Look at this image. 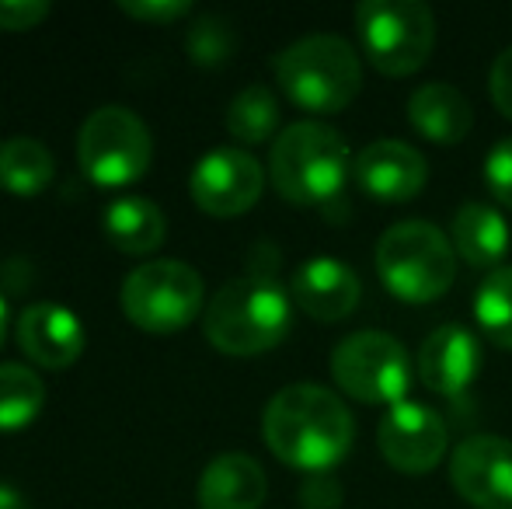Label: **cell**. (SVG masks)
<instances>
[{"label": "cell", "instance_id": "1", "mask_svg": "<svg viewBox=\"0 0 512 509\" xmlns=\"http://www.w3.org/2000/svg\"><path fill=\"white\" fill-rule=\"evenodd\" d=\"M265 447L293 471H335L356 443L349 405L324 384H290L272 394L262 415Z\"/></svg>", "mask_w": 512, "mask_h": 509}, {"label": "cell", "instance_id": "2", "mask_svg": "<svg viewBox=\"0 0 512 509\" xmlns=\"http://www.w3.org/2000/svg\"><path fill=\"white\" fill-rule=\"evenodd\" d=\"M293 297L272 272H248L216 290L206 304L203 332L209 346L227 356H258L290 335Z\"/></svg>", "mask_w": 512, "mask_h": 509}, {"label": "cell", "instance_id": "3", "mask_svg": "<svg viewBox=\"0 0 512 509\" xmlns=\"http://www.w3.org/2000/svg\"><path fill=\"white\" fill-rule=\"evenodd\" d=\"M349 143L338 129L317 119L290 123L272 140L269 178L276 192L293 206H324L342 196L352 175Z\"/></svg>", "mask_w": 512, "mask_h": 509}, {"label": "cell", "instance_id": "4", "mask_svg": "<svg viewBox=\"0 0 512 509\" xmlns=\"http://www.w3.org/2000/svg\"><path fill=\"white\" fill-rule=\"evenodd\" d=\"M276 81L297 109L335 116L363 91V60L342 35H304L276 56Z\"/></svg>", "mask_w": 512, "mask_h": 509}, {"label": "cell", "instance_id": "5", "mask_svg": "<svg viewBox=\"0 0 512 509\" xmlns=\"http://www.w3.org/2000/svg\"><path fill=\"white\" fill-rule=\"evenodd\" d=\"M377 276L391 297L405 304H432L457 279L453 241L429 220H401L377 241Z\"/></svg>", "mask_w": 512, "mask_h": 509}, {"label": "cell", "instance_id": "6", "mask_svg": "<svg viewBox=\"0 0 512 509\" xmlns=\"http://www.w3.org/2000/svg\"><path fill=\"white\" fill-rule=\"evenodd\" d=\"M363 56L384 77H411L436 46V14L422 0H363L356 7Z\"/></svg>", "mask_w": 512, "mask_h": 509}, {"label": "cell", "instance_id": "7", "mask_svg": "<svg viewBox=\"0 0 512 509\" xmlns=\"http://www.w3.org/2000/svg\"><path fill=\"white\" fill-rule=\"evenodd\" d=\"M206 286L189 262L154 258L136 265L119 293L122 314L147 335H175L203 311Z\"/></svg>", "mask_w": 512, "mask_h": 509}, {"label": "cell", "instance_id": "8", "mask_svg": "<svg viewBox=\"0 0 512 509\" xmlns=\"http://www.w3.org/2000/svg\"><path fill=\"white\" fill-rule=\"evenodd\" d=\"M81 171L102 189H122L147 175L154 161V136L126 105H102L77 133Z\"/></svg>", "mask_w": 512, "mask_h": 509}, {"label": "cell", "instance_id": "9", "mask_svg": "<svg viewBox=\"0 0 512 509\" xmlns=\"http://www.w3.org/2000/svg\"><path fill=\"white\" fill-rule=\"evenodd\" d=\"M338 391L363 405H401L411 387L408 349L387 332H356L331 349Z\"/></svg>", "mask_w": 512, "mask_h": 509}, {"label": "cell", "instance_id": "10", "mask_svg": "<svg viewBox=\"0 0 512 509\" xmlns=\"http://www.w3.org/2000/svg\"><path fill=\"white\" fill-rule=\"evenodd\" d=\"M265 168L244 147H216L192 168L189 192L209 217H241L262 199Z\"/></svg>", "mask_w": 512, "mask_h": 509}, {"label": "cell", "instance_id": "11", "mask_svg": "<svg viewBox=\"0 0 512 509\" xmlns=\"http://www.w3.org/2000/svg\"><path fill=\"white\" fill-rule=\"evenodd\" d=\"M377 447L384 461L401 475H429L450 447V429L436 408L422 401H401L380 419Z\"/></svg>", "mask_w": 512, "mask_h": 509}, {"label": "cell", "instance_id": "12", "mask_svg": "<svg viewBox=\"0 0 512 509\" xmlns=\"http://www.w3.org/2000/svg\"><path fill=\"white\" fill-rule=\"evenodd\" d=\"M450 485L474 509H512V440L474 433L450 457Z\"/></svg>", "mask_w": 512, "mask_h": 509}, {"label": "cell", "instance_id": "13", "mask_svg": "<svg viewBox=\"0 0 512 509\" xmlns=\"http://www.w3.org/2000/svg\"><path fill=\"white\" fill-rule=\"evenodd\" d=\"M352 178L377 203H411L429 182V161L405 140H373L352 161Z\"/></svg>", "mask_w": 512, "mask_h": 509}, {"label": "cell", "instance_id": "14", "mask_svg": "<svg viewBox=\"0 0 512 509\" xmlns=\"http://www.w3.org/2000/svg\"><path fill=\"white\" fill-rule=\"evenodd\" d=\"M481 363H485V349H481L478 335L464 325H439L432 335H425L422 349H418V381L429 387L439 398H460L471 391L478 381Z\"/></svg>", "mask_w": 512, "mask_h": 509}, {"label": "cell", "instance_id": "15", "mask_svg": "<svg viewBox=\"0 0 512 509\" xmlns=\"http://www.w3.org/2000/svg\"><path fill=\"white\" fill-rule=\"evenodd\" d=\"M18 346L32 363L46 370H67L84 353V321L70 307L39 300L18 314Z\"/></svg>", "mask_w": 512, "mask_h": 509}, {"label": "cell", "instance_id": "16", "mask_svg": "<svg viewBox=\"0 0 512 509\" xmlns=\"http://www.w3.org/2000/svg\"><path fill=\"white\" fill-rule=\"evenodd\" d=\"M290 297L307 318L321 321V325H335L345 321L363 300V283H359L356 269L338 258H307L290 279Z\"/></svg>", "mask_w": 512, "mask_h": 509}, {"label": "cell", "instance_id": "17", "mask_svg": "<svg viewBox=\"0 0 512 509\" xmlns=\"http://www.w3.org/2000/svg\"><path fill=\"white\" fill-rule=\"evenodd\" d=\"M269 496L265 468L251 454L230 450L206 464L199 475V509H262Z\"/></svg>", "mask_w": 512, "mask_h": 509}, {"label": "cell", "instance_id": "18", "mask_svg": "<svg viewBox=\"0 0 512 509\" xmlns=\"http://www.w3.org/2000/svg\"><path fill=\"white\" fill-rule=\"evenodd\" d=\"M408 123L422 140L436 143V147H457V143H464L467 133H471L474 109L464 98V91H457L453 84L429 81L411 91Z\"/></svg>", "mask_w": 512, "mask_h": 509}, {"label": "cell", "instance_id": "19", "mask_svg": "<svg viewBox=\"0 0 512 509\" xmlns=\"http://www.w3.org/2000/svg\"><path fill=\"white\" fill-rule=\"evenodd\" d=\"M450 241L457 258H464L471 269H502V258H506L512 245V231L502 217V210H495L492 203H464L453 217Z\"/></svg>", "mask_w": 512, "mask_h": 509}, {"label": "cell", "instance_id": "20", "mask_svg": "<svg viewBox=\"0 0 512 509\" xmlns=\"http://www.w3.org/2000/svg\"><path fill=\"white\" fill-rule=\"evenodd\" d=\"M108 245L126 255H150L168 238L164 210L147 196H115L102 213Z\"/></svg>", "mask_w": 512, "mask_h": 509}, {"label": "cell", "instance_id": "21", "mask_svg": "<svg viewBox=\"0 0 512 509\" xmlns=\"http://www.w3.org/2000/svg\"><path fill=\"white\" fill-rule=\"evenodd\" d=\"M53 150L35 136H11L0 143V189L32 199L53 182Z\"/></svg>", "mask_w": 512, "mask_h": 509}, {"label": "cell", "instance_id": "22", "mask_svg": "<svg viewBox=\"0 0 512 509\" xmlns=\"http://www.w3.org/2000/svg\"><path fill=\"white\" fill-rule=\"evenodd\" d=\"M46 408V384L25 363H0V433H14L39 419Z\"/></svg>", "mask_w": 512, "mask_h": 509}, {"label": "cell", "instance_id": "23", "mask_svg": "<svg viewBox=\"0 0 512 509\" xmlns=\"http://www.w3.org/2000/svg\"><path fill=\"white\" fill-rule=\"evenodd\" d=\"M279 129V102L272 95V88L265 84H248L244 91H237L227 105V133L244 147H258L269 143Z\"/></svg>", "mask_w": 512, "mask_h": 509}, {"label": "cell", "instance_id": "24", "mask_svg": "<svg viewBox=\"0 0 512 509\" xmlns=\"http://www.w3.org/2000/svg\"><path fill=\"white\" fill-rule=\"evenodd\" d=\"M474 318L488 342L512 353V265L488 272L474 293Z\"/></svg>", "mask_w": 512, "mask_h": 509}, {"label": "cell", "instance_id": "25", "mask_svg": "<svg viewBox=\"0 0 512 509\" xmlns=\"http://www.w3.org/2000/svg\"><path fill=\"white\" fill-rule=\"evenodd\" d=\"M237 35L230 28L227 18L220 14H203V18L192 21L189 35H185V53L199 67H223V63L234 56Z\"/></svg>", "mask_w": 512, "mask_h": 509}, {"label": "cell", "instance_id": "26", "mask_svg": "<svg viewBox=\"0 0 512 509\" xmlns=\"http://www.w3.org/2000/svg\"><path fill=\"white\" fill-rule=\"evenodd\" d=\"M485 185H488V196H495V203L512 210V136L509 140H499L488 150Z\"/></svg>", "mask_w": 512, "mask_h": 509}, {"label": "cell", "instance_id": "27", "mask_svg": "<svg viewBox=\"0 0 512 509\" xmlns=\"http://www.w3.org/2000/svg\"><path fill=\"white\" fill-rule=\"evenodd\" d=\"M342 503H345V489L331 471L304 475V482H300V506L304 509H342Z\"/></svg>", "mask_w": 512, "mask_h": 509}, {"label": "cell", "instance_id": "28", "mask_svg": "<svg viewBox=\"0 0 512 509\" xmlns=\"http://www.w3.org/2000/svg\"><path fill=\"white\" fill-rule=\"evenodd\" d=\"M119 11L150 25H171L192 11L189 0H119Z\"/></svg>", "mask_w": 512, "mask_h": 509}, {"label": "cell", "instance_id": "29", "mask_svg": "<svg viewBox=\"0 0 512 509\" xmlns=\"http://www.w3.org/2000/svg\"><path fill=\"white\" fill-rule=\"evenodd\" d=\"M49 0H0V32H28L49 18Z\"/></svg>", "mask_w": 512, "mask_h": 509}, {"label": "cell", "instance_id": "30", "mask_svg": "<svg viewBox=\"0 0 512 509\" xmlns=\"http://www.w3.org/2000/svg\"><path fill=\"white\" fill-rule=\"evenodd\" d=\"M488 91H492L495 109L512 123V46L495 56L492 74H488Z\"/></svg>", "mask_w": 512, "mask_h": 509}, {"label": "cell", "instance_id": "31", "mask_svg": "<svg viewBox=\"0 0 512 509\" xmlns=\"http://www.w3.org/2000/svg\"><path fill=\"white\" fill-rule=\"evenodd\" d=\"M0 509H32V506H28V499L21 496L18 489H11V485H0Z\"/></svg>", "mask_w": 512, "mask_h": 509}, {"label": "cell", "instance_id": "32", "mask_svg": "<svg viewBox=\"0 0 512 509\" xmlns=\"http://www.w3.org/2000/svg\"><path fill=\"white\" fill-rule=\"evenodd\" d=\"M4 335H7V300L0 297V346H4Z\"/></svg>", "mask_w": 512, "mask_h": 509}]
</instances>
